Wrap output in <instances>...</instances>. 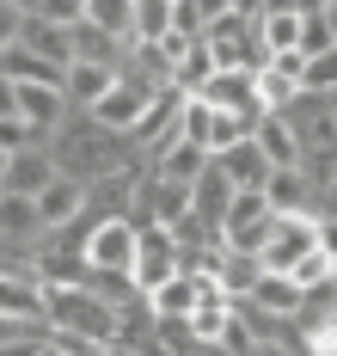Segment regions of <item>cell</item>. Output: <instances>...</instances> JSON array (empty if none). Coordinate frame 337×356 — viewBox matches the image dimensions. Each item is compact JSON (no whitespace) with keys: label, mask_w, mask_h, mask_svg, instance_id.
Segmentation results:
<instances>
[{"label":"cell","mask_w":337,"mask_h":356,"mask_svg":"<svg viewBox=\"0 0 337 356\" xmlns=\"http://www.w3.org/2000/svg\"><path fill=\"white\" fill-rule=\"evenodd\" d=\"M270 117H282V129L295 136L300 154H313V147H331L337 142V111H331V92H295L282 111H270Z\"/></svg>","instance_id":"6da1fadb"},{"label":"cell","mask_w":337,"mask_h":356,"mask_svg":"<svg viewBox=\"0 0 337 356\" xmlns=\"http://www.w3.org/2000/svg\"><path fill=\"white\" fill-rule=\"evenodd\" d=\"M319 246V234H313V221L306 215H270V234H263V252H258V270H270V277H288L306 252Z\"/></svg>","instance_id":"7a4b0ae2"},{"label":"cell","mask_w":337,"mask_h":356,"mask_svg":"<svg viewBox=\"0 0 337 356\" xmlns=\"http://www.w3.org/2000/svg\"><path fill=\"white\" fill-rule=\"evenodd\" d=\"M166 277H178V246L166 227H135V258H129V289L148 295L159 289Z\"/></svg>","instance_id":"3957f363"},{"label":"cell","mask_w":337,"mask_h":356,"mask_svg":"<svg viewBox=\"0 0 337 356\" xmlns=\"http://www.w3.org/2000/svg\"><path fill=\"white\" fill-rule=\"evenodd\" d=\"M129 258H135V227L129 221H92L86 227V246H80V264L86 270L129 277Z\"/></svg>","instance_id":"277c9868"},{"label":"cell","mask_w":337,"mask_h":356,"mask_svg":"<svg viewBox=\"0 0 337 356\" xmlns=\"http://www.w3.org/2000/svg\"><path fill=\"white\" fill-rule=\"evenodd\" d=\"M148 99H153V92H141L135 80H123V74H116V80H111V92H105L98 105L86 111V123H92V129H105V136H116V142H123V136L135 129V117L148 111Z\"/></svg>","instance_id":"5b68a950"},{"label":"cell","mask_w":337,"mask_h":356,"mask_svg":"<svg viewBox=\"0 0 337 356\" xmlns=\"http://www.w3.org/2000/svg\"><path fill=\"white\" fill-rule=\"evenodd\" d=\"M196 105H209L215 117H263L258 99H252V74H209L202 80V92H196Z\"/></svg>","instance_id":"8992f818"},{"label":"cell","mask_w":337,"mask_h":356,"mask_svg":"<svg viewBox=\"0 0 337 356\" xmlns=\"http://www.w3.org/2000/svg\"><path fill=\"white\" fill-rule=\"evenodd\" d=\"M31 209H37L43 234H55V227H68V221H80V215H86V184H74V178L55 172L37 197H31Z\"/></svg>","instance_id":"52a82bcc"},{"label":"cell","mask_w":337,"mask_h":356,"mask_svg":"<svg viewBox=\"0 0 337 356\" xmlns=\"http://www.w3.org/2000/svg\"><path fill=\"white\" fill-rule=\"evenodd\" d=\"M0 246L25 252V258L43 246V221H37V209H31V197H6V191H0Z\"/></svg>","instance_id":"ba28073f"},{"label":"cell","mask_w":337,"mask_h":356,"mask_svg":"<svg viewBox=\"0 0 337 356\" xmlns=\"http://www.w3.org/2000/svg\"><path fill=\"white\" fill-rule=\"evenodd\" d=\"M49 178H55V160H49V147H25V154H6L0 191H6V197H37Z\"/></svg>","instance_id":"9c48e42d"},{"label":"cell","mask_w":337,"mask_h":356,"mask_svg":"<svg viewBox=\"0 0 337 356\" xmlns=\"http://www.w3.org/2000/svg\"><path fill=\"white\" fill-rule=\"evenodd\" d=\"M300 13V37H295V56L300 62H319V56H337V6H295Z\"/></svg>","instance_id":"30bf717a"},{"label":"cell","mask_w":337,"mask_h":356,"mask_svg":"<svg viewBox=\"0 0 337 356\" xmlns=\"http://www.w3.org/2000/svg\"><path fill=\"white\" fill-rule=\"evenodd\" d=\"M245 142L263 154V166H270V172H295L300 147H295V136L282 129V117H270V111H263L258 123H252V136H245Z\"/></svg>","instance_id":"8fae6325"},{"label":"cell","mask_w":337,"mask_h":356,"mask_svg":"<svg viewBox=\"0 0 337 356\" xmlns=\"http://www.w3.org/2000/svg\"><path fill=\"white\" fill-rule=\"evenodd\" d=\"M196 295H202V277H184V270H178V277H166L159 289H148L141 301H148L153 320H184L190 307H196Z\"/></svg>","instance_id":"7c38bea8"},{"label":"cell","mask_w":337,"mask_h":356,"mask_svg":"<svg viewBox=\"0 0 337 356\" xmlns=\"http://www.w3.org/2000/svg\"><path fill=\"white\" fill-rule=\"evenodd\" d=\"M202 166H209V154H202V147H190V142H166L159 147V154H153V178H159V184H196V178H202Z\"/></svg>","instance_id":"4fadbf2b"},{"label":"cell","mask_w":337,"mask_h":356,"mask_svg":"<svg viewBox=\"0 0 337 356\" xmlns=\"http://www.w3.org/2000/svg\"><path fill=\"white\" fill-rule=\"evenodd\" d=\"M258 197H263V209L276 215V221H282V215H306V221H313V191L300 184V172H270Z\"/></svg>","instance_id":"5bb4252c"},{"label":"cell","mask_w":337,"mask_h":356,"mask_svg":"<svg viewBox=\"0 0 337 356\" xmlns=\"http://www.w3.org/2000/svg\"><path fill=\"white\" fill-rule=\"evenodd\" d=\"M215 172L233 184V191H263V178H270V166H263V154L252 142H233L227 154H215Z\"/></svg>","instance_id":"9a60e30c"},{"label":"cell","mask_w":337,"mask_h":356,"mask_svg":"<svg viewBox=\"0 0 337 356\" xmlns=\"http://www.w3.org/2000/svg\"><path fill=\"white\" fill-rule=\"evenodd\" d=\"M227 203H233V184H227V178L215 172V160H209V166H202V178L190 184V215H196L202 227H221Z\"/></svg>","instance_id":"2e32d148"},{"label":"cell","mask_w":337,"mask_h":356,"mask_svg":"<svg viewBox=\"0 0 337 356\" xmlns=\"http://www.w3.org/2000/svg\"><path fill=\"white\" fill-rule=\"evenodd\" d=\"M252 37H258L263 56H282V49H295V37H300V13L295 6H258Z\"/></svg>","instance_id":"e0dca14e"},{"label":"cell","mask_w":337,"mask_h":356,"mask_svg":"<svg viewBox=\"0 0 337 356\" xmlns=\"http://www.w3.org/2000/svg\"><path fill=\"white\" fill-rule=\"evenodd\" d=\"M245 307L263 314V320H288V314L300 307V289L288 283V277H270V270H263L258 283H252V295H245Z\"/></svg>","instance_id":"ac0fdd59"},{"label":"cell","mask_w":337,"mask_h":356,"mask_svg":"<svg viewBox=\"0 0 337 356\" xmlns=\"http://www.w3.org/2000/svg\"><path fill=\"white\" fill-rule=\"evenodd\" d=\"M166 31H172V0H129V43L135 49H153Z\"/></svg>","instance_id":"d6986e66"},{"label":"cell","mask_w":337,"mask_h":356,"mask_svg":"<svg viewBox=\"0 0 337 356\" xmlns=\"http://www.w3.org/2000/svg\"><path fill=\"white\" fill-rule=\"evenodd\" d=\"M111 80H116L111 68H80V62H74V68H68V86H62L68 111H74V117H86V111H92L105 92H111Z\"/></svg>","instance_id":"ffe728a7"},{"label":"cell","mask_w":337,"mask_h":356,"mask_svg":"<svg viewBox=\"0 0 337 356\" xmlns=\"http://www.w3.org/2000/svg\"><path fill=\"white\" fill-rule=\"evenodd\" d=\"M80 25L129 43V0H80Z\"/></svg>","instance_id":"44dd1931"},{"label":"cell","mask_w":337,"mask_h":356,"mask_svg":"<svg viewBox=\"0 0 337 356\" xmlns=\"http://www.w3.org/2000/svg\"><path fill=\"white\" fill-rule=\"evenodd\" d=\"M0 314H6V320H43L37 314V283L0 270Z\"/></svg>","instance_id":"7402d4cb"},{"label":"cell","mask_w":337,"mask_h":356,"mask_svg":"<svg viewBox=\"0 0 337 356\" xmlns=\"http://www.w3.org/2000/svg\"><path fill=\"white\" fill-rule=\"evenodd\" d=\"M209 13H215V0H172V37L202 43V31H209Z\"/></svg>","instance_id":"603a6c76"},{"label":"cell","mask_w":337,"mask_h":356,"mask_svg":"<svg viewBox=\"0 0 337 356\" xmlns=\"http://www.w3.org/2000/svg\"><path fill=\"white\" fill-rule=\"evenodd\" d=\"M288 283H295L300 295H306V289H319V283H337V264H331V252H325V246H313V252H306V258L295 264V270H288Z\"/></svg>","instance_id":"cb8c5ba5"},{"label":"cell","mask_w":337,"mask_h":356,"mask_svg":"<svg viewBox=\"0 0 337 356\" xmlns=\"http://www.w3.org/2000/svg\"><path fill=\"white\" fill-rule=\"evenodd\" d=\"M25 13H31L37 25H55V31H74L80 25V0H31Z\"/></svg>","instance_id":"d4e9b609"},{"label":"cell","mask_w":337,"mask_h":356,"mask_svg":"<svg viewBox=\"0 0 337 356\" xmlns=\"http://www.w3.org/2000/svg\"><path fill=\"white\" fill-rule=\"evenodd\" d=\"M25 147H49L37 129H25L19 117H0V154H25Z\"/></svg>","instance_id":"484cf974"},{"label":"cell","mask_w":337,"mask_h":356,"mask_svg":"<svg viewBox=\"0 0 337 356\" xmlns=\"http://www.w3.org/2000/svg\"><path fill=\"white\" fill-rule=\"evenodd\" d=\"M331 86H337V56H319L300 68V92H331Z\"/></svg>","instance_id":"4316f807"},{"label":"cell","mask_w":337,"mask_h":356,"mask_svg":"<svg viewBox=\"0 0 337 356\" xmlns=\"http://www.w3.org/2000/svg\"><path fill=\"white\" fill-rule=\"evenodd\" d=\"M43 332H25V338H12V344H0V356H37Z\"/></svg>","instance_id":"83f0119b"},{"label":"cell","mask_w":337,"mask_h":356,"mask_svg":"<svg viewBox=\"0 0 337 356\" xmlns=\"http://www.w3.org/2000/svg\"><path fill=\"white\" fill-rule=\"evenodd\" d=\"M0 117H12V86L0 80Z\"/></svg>","instance_id":"f1b7e54d"},{"label":"cell","mask_w":337,"mask_h":356,"mask_svg":"<svg viewBox=\"0 0 337 356\" xmlns=\"http://www.w3.org/2000/svg\"><path fill=\"white\" fill-rule=\"evenodd\" d=\"M37 356H62V350H49V344H37Z\"/></svg>","instance_id":"f546056e"},{"label":"cell","mask_w":337,"mask_h":356,"mask_svg":"<svg viewBox=\"0 0 337 356\" xmlns=\"http://www.w3.org/2000/svg\"><path fill=\"white\" fill-rule=\"evenodd\" d=\"M0 172H6V154H0Z\"/></svg>","instance_id":"4dcf8cb0"}]
</instances>
